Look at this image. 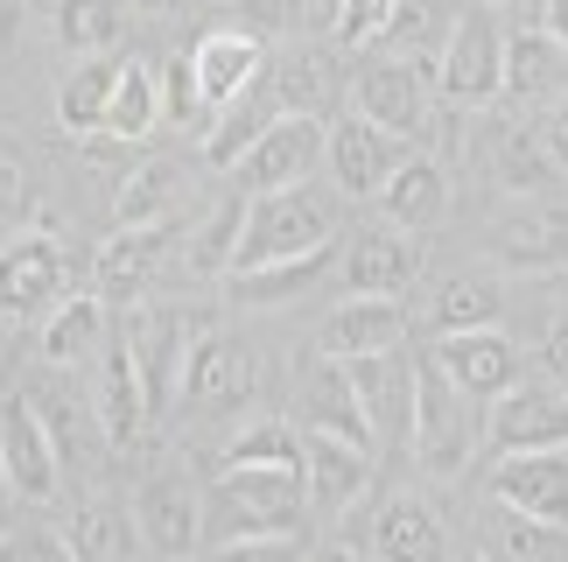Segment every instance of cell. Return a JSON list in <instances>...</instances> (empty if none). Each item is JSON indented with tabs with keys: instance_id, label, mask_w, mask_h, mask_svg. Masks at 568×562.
I'll list each match as a JSON object with an SVG mask.
<instances>
[{
	"instance_id": "6da1fadb",
	"label": "cell",
	"mask_w": 568,
	"mask_h": 562,
	"mask_svg": "<svg viewBox=\"0 0 568 562\" xmlns=\"http://www.w3.org/2000/svg\"><path fill=\"white\" fill-rule=\"evenodd\" d=\"M477 408L485 401L464 394V387L435 365V352L422 344V352H414V436H407L422 479L456 485L477 458H485V415H477Z\"/></svg>"
},
{
	"instance_id": "7a4b0ae2",
	"label": "cell",
	"mask_w": 568,
	"mask_h": 562,
	"mask_svg": "<svg viewBox=\"0 0 568 562\" xmlns=\"http://www.w3.org/2000/svg\"><path fill=\"white\" fill-rule=\"evenodd\" d=\"M310 492L302 471L274 464H217V479L204 485V528L217 542H246V534H302Z\"/></svg>"
},
{
	"instance_id": "3957f363",
	"label": "cell",
	"mask_w": 568,
	"mask_h": 562,
	"mask_svg": "<svg viewBox=\"0 0 568 562\" xmlns=\"http://www.w3.org/2000/svg\"><path fill=\"white\" fill-rule=\"evenodd\" d=\"M323 247H337V198L323 183H295V190L246 198V225H239L232 268L302 261V253H323Z\"/></svg>"
},
{
	"instance_id": "277c9868",
	"label": "cell",
	"mask_w": 568,
	"mask_h": 562,
	"mask_svg": "<svg viewBox=\"0 0 568 562\" xmlns=\"http://www.w3.org/2000/svg\"><path fill=\"white\" fill-rule=\"evenodd\" d=\"M204 331H211V317L183 310V302H134V310H120V344H126V359H134V373L148 387L155 422L183 401V365H190V344Z\"/></svg>"
},
{
	"instance_id": "5b68a950",
	"label": "cell",
	"mask_w": 568,
	"mask_h": 562,
	"mask_svg": "<svg viewBox=\"0 0 568 562\" xmlns=\"http://www.w3.org/2000/svg\"><path fill=\"white\" fill-rule=\"evenodd\" d=\"M435 92H443V84H435V57H379L352 78V106L365 120H379L386 134H400L407 148L428 141Z\"/></svg>"
},
{
	"instance_id": "8992f818",
	"label": "cell",
	"mask_w": 568,
	"mask_h": 562,
	"mask_svg": "<svg viewBox=\"0 0 568 562\" xmlns=\"http://www.w3.org/2000/svg\"><path fill=\"white\" fill-rule=\"evenodd\" d=\"M485 253L506 274H568V198H513L485 219Z\"/></svg>"
},
{
	"instance_id": "52a82bcc",
	"label": "cell",
	"mask_w": 568,
	"mask_h": 562,
	"mask_svg": "<svg viewBox=\"0 0 568 562\" xmlns=\"http://www.w3.org/2000/svg\"><path fill=\"white\" fill-rule=\"evenodd\" d=\"M435 84L456 106H498V92H506V29L491 21L485 0L449 21L443 50H435Z\"/></svg>"
},
{
	"instance_id": "ba28073f",
	"label": "cell",
	"mask_w": 568,
	"mask_h": 562,
	"mask_svg": "<svg viewBox=\"0 0 568 562\" xmlns=\"http://www.w3.org/2000/svg\"><path fill=\"white\" fill-rule=\"evenodd\" d=\"M71 295V261L50 225L0 240V323H42Z\"/></svg>"
},
{
	"instance_id": "9c48e42d",
	"label": "cell",
	"mask_w": 568,
	"mask_h": 562,
	"mask_svg": "<svg viewBox=\"0 0 568 562\" xmlns=\"http://www.w3.org/2000/svg\"><path fill=\"white\" fill-rule=\"evenodd\" d=\"M323 155H331V120L281 113L267 134H260L246 155H239L232 183L246 190V198H267V190H295V183H316Z\"/></svg>"
},
{
	"instance_id": "30bf717a",
	"label": "cell",
	"mask_w": 568,
	"mask_h": 562,
	"mask_svg": "<svg viewBox=\"0 0 568 562\" xmlns=\"http://www.w3.org/2000/svg\"><path fill=\"white\" fill-rule=\"evenodd\" d=\"M373 485H379V450L373 443L310 429V450H302V492H310L316 521H344L352 506L373 500Z\"/></svg>"
},
{
	"instance_id": "8fae6325",
	"label": "cell",
	"mask_w": 568,
	"mask_h": 562,
	"mask_svg": "<svg viewBox=\"0 0 568 562\" xmlns=\"http://www.w3.org/2000/svg\"><path fill=\"white\" fill-rule=\"evenodd\" d=\"M176 247H183V225H120L92 261V295L105 310H134V302L155 295V281Z\"/></svg>"
},
{
	"instance_id": "7c38bea8",
	"label": "cell",
	"mask_w": 568,
	"mask_h": 562,
	"mask_svg": "<svg viewBox=\"0 0 568 562\" xmlns=\"http://www.w3.org/2000/svg\"><path fill=\"white\" fill-rule=\"evenodd\" d=\"M555 443H568V394L555 380H519L498 401H485V458L555 450Z\"/></svg>"
},
{
	"instance_id": "4fadbf2b",
	"label": "cell",
	"mask_w": 568,
	"mask_h": 562,
	"mask_svg": "<svg viewBox=\"0 0 568 562\" xmlns=\"http://www.w3.org/2000/svg\"><path fill=\"white\" fill-rule=\"evenodd\" d=\"M414 155V148L400 134H386L379 120H365V113H337L331 120V155H323V169H331V183H337V198H352V204H373L386 177Z\"/></svg>"
},
{
	"instance_id": "5bb4252c",
	"label": "cell",
	"mask_w": 568,
	"mask_h": 562,
	"mask_svg": "<svg viewBox=\"0 0 568 562\" xmlns=\"http://www.w3.org/2000/svg\"><path fill=\"white\" fill-rule=\"evenodd\" d=\"M267 36H253L246 21L239 29H204L190 42V71H196V92H204V106H211V120L225 113L232 99H246L260 78H267Z\"/></svg>"
},
{
	"instance_id": "9a60e30c",
	"label": "cell",
	"mask_w": 568,
	"mask_h": 562,
	"mask_svg": "<svg viewBox=\"0 0 568 562\" xmlns=\"http://www.w3.org/2000/svg\"><path fill=\"white\" fill-rule=\"evenodd\" d=\"M0 458H8V479H14L21 500L50 506L57 492H63V458H57V436H50V422H42V408H36L29 394L0 401Z\"/></svg>"
},
{
	"instance_id": "2e32d148",
	"label": "cell",
	"mask_w": 568,
	"mask_h": 562,
	"mask_svg": "<svg viewBox=\"0 0 568 562\" xmlns=\"http://www.w3.org/2000/svg\"><path fill=\"white\" fill-rule=\"evenodd\" d=\"M246 401H253V359H246V344H239V338H225L211 323V331L190 344L183 408H190V415H204V422H217V415H232V408H246Z\"/></svg>"
},
{
	"instance_id": "e0dca14e",
	"label": "cell",
	"mask_w": 568,
	"mask_h": 562,
	"mask_svg": "<svg viewBox=\"0 0 568 562\" xmlns=\"http://www.w3.org/2000/svg\"><path fill=\"white\" fill-rule=\"evenodd\" d=\"M352 365V387H358V408L373 422V443L379 458L386 450H407L414 436V352H379V359H344Z\"/></svg>"
},
{
	"instance_id": "ac0fdd59",
	"label": "cell",
	"mask_w": 568,
	"mask_h": 562,
	"mask_svg": "<svg viewBox=\"0 0 568 562\" xmlns=\"http://www.w3.org/2000/svg\"><path fill=\"white\" fill-rule=\"evenodd\" d=\"M407 344V302L400 295H344L331 317L316 323L323 359H379Z\"/></svg>"
},
{
	"instance_id": "d6986e66",
	"label": "cell",
	"mask_w": 568,
	"mask_h": 562,
	"mask_svg": "<svg viewBox=\"0 0 568 562\" xmlns=\"http://www.w3.org/2000/svg\"><path fill=\"white\" fill-rule=\"evenodd\" d=\"M485 485H491L498 506H519V513H534V521L568 528V443L491 458V479Z\"/></svg>"
},
{
	"instance_id": "ffe728a7",
	"label": "cell",
	"mask_w": 568,
	"mask_h": 562,
	"mask_svg": "<svg viewBox=\"0 0 568 562\" xmlns=\"http://www.w3.org/2000/svg\"><path fill=\"white\" fill-rule=\"evenodd\" d=\"M134 521H141V542L183 562L196 542H204V492H196L183 471H155V479H141L134 492Z\"/></svg>"
},
{
	"instance_id": "44dd1931",
	"label": "cell",
	"mask_w": 568,
	"mask_h": 562,
	"mask_svg": "<svg viewBox=\"0 0 568 562\" xmlns=\"http://www.w3.org/2000/svg\"><path fill=\"white\" fill-rule=\"evenodd\" d=\"M428 352L477 401H498L506 387H519V344L498 331V323H491V331H449V338H435Z\"/></svg>"
},
{
	"instance_id": "7402d4cb",
	"label": "cell",
	"mask_w": 568,
	"mask_h": 562,
	"mask_svg": "<svg viewBox=\"0 0 568 562\" xmlns=\"http://www.w3.org/2000/svg\"><path fill=\"white\" fill-rule=\"evenodd\" d=\"M105 302L84 289V295H63L50 317L36 323V359L50 373H78V365H99L105 359Z\"/></svg>"
},
{
	"instance_id": "603a6c76",
	"label": "cell",
	"mask_w": 568,
	"mask_h": 562,
	"mask_svg": "<svg viewBox=\"0 0 568 562\" xmlns=\"http://www.w3.org/2000/svg\"><path fill=\"white\" fill-rule=\"evenodd\" d=\"M373 555L379 562H449V528L422 492H386L373 513Z\"/></svg>"
},
{
	"instance_id": "cb8c5ba5",
	"label": "cell",
	"mask_w": 568,
	"mask_h": 562,
	"mask_svg": "<svg viewBox=\"0 0 568 562\" xmlns=\"http://www.w3.org/2000/svg\"><path fill=\"white\" fill-rule=\"evenodd\" d=\"M414 274H422V253H414V232L400 225H365L344 247V289L352 295H407Z\"/></svg>"
},
{
	"instance_id": "d4e9b609",
	"label": "cell",
	"mask_w": 568,
	"mask_h": 562,
	"mask_svg": "<svg viewBox=\"0 0 568 562\" xmlns=\"http://www.w3.org/2000/svg\"><path fill=\"white\" fill-rule=\"evenodd\" d=\"M92 415L105 429V450H134L141 429L155 422V408H148V387L134 373V359H126V344L113 338L99 359V380H92Z\"/></svg>"
},
{
	"instance_id": "484cf974",
	"label": "cell",
	"mask_w": 568,
	"mask_h": 562,
	"mask_svg": "<svg viewBox=\"0 0 568 562\" xmlns=\"http://www.w3.org/2000/svg\"><path fill=\"white\" fill-rule=\"evenodd\" d=\"M477 162H485L491 190H506V198H540V190H555V155L540 148V134H527V127L498 120L485 127V141H477Z\"/></svg>"
},
{
	"instance_id": "4316f807",
	"label": "cell",
	"mask_w": 568,
	"mask_h": 562,
	"mask_svg": "<svg viewBox=\"0 0 568 562\" xmlns=\"http://www.w3.org/2000/svg\"><path fill=\"white\" fill-rule=\"evenodd\" d=\"M302 429H331V436L373 443V422H365V408H358V387H352V365H344V359L316 352L310 365H302Z\"/></svg>"
},
{
	"instance_id": "83f0119b",
	"label": "cell",
	"mask_w": 568,
	"mask_h": 562,
	"mask_svg": "<svg viewBox=\"0 0 568 562\" xmlns=\"http://www.w3.org/2000/svg\"><path fill=\"white\" fill-rule=\"evenodd\" d=\"M63 542H71L78 562H134L141 549V521L134 506H120L113 492H84L71 506V528H63Z\"/></svg>"
},
{
	"instance_id": "f1b7e54d",
	"label": "cell",
	"mask_w": 568,
	"mask_h": 562,
	"mask_svg": "<svg viewBox=\"0 0 568 562\" xmlns=\"http://www.w3.org/2000/svg\"><path fill=\"white\" fill-rule=\"evenodd\" d=\"M183 211H190V177H183V162H169V155L126 169V183L113 198L120 225H183Z\"/></svg>"
},
{
	"instance_id": "f546056e",
	"label": "cell",
	"mask_w": 568,
	"mask_h": 562,
	"mask_svg": "<svg viewBox=\"0 0 568 562\" xmlns=\"http://www.w3.org/2000/svg\"><path fill=\"white\" fill-rule=\"evenodd\" d=\"M337 268V247L323 253H302V261H267V268H232L225 274V302H239V310H281V302L310 295L323 274Z\"/></svg>"
},
{
	"instance_id": "4dcf8cb0",
	"label": "cell",
	"mask_w": 568,
	"mask_h": 562,
	"mask_svg": "<svg viewBox=\"0 0 568 562\" xmlns=\"http://www.w3.org/2000/svg\"><path fill=\"white\" fill-rule=\"evenodd\" d=\"M373 204H379V219H386V225L428 232V225L449 211V177H443V162H435V155H407V162L386 177V190H379Z\"/></svg>"
},
{
	"instance_id": "1f68e13d",
	"label": "cell",
	"mask_w": 568,
	"mask_h": 562,
	"mask_svg": "<svg viewBox=\"0 0 568 562\" xmlns=\"http://www.w3.org/2000/svg\"><path fill=\"white\" fill-rule=\"evenodd\" d=\"M491 323H506V289H498L491 274H443L428 295V331L449 338V331H491Z\"/></svg>"
},
{
	"instance_id": "d6a6232c",
	"label": "cell",
	"mask_w": 568,
	"mask_h": 562,
	"mask_svg": "<svg viewBox=\"0 0 568 562\" xmlns=\"http://www.w3.org/2000/svg\"><path fill=\"white\" fill-rule=\"evenodd\" d=\"M274 120H281V99H274V84L260 78L246 99H232L225 113L204 127V141H196V148H204V162H211V169H239V155H246V148L267 134Z\"/></svg>"
},
{
	"instance_id": "836d02e7",
	"label": "cell",
	"mask_w": 568,
	"mask_h": 562,
	"mask_svg": "<svg viewBox=\"0 0 568 562\" xmlns=\"http://www.w3.org/2000/svg\"><path fill=\"white\" fill-rule=\"evenodd\" d=\"M561 42L555 36H540V29H519L506 36V106H548L561 92Z\"/></svg>"
},
{
	"instance_id": "e575fe53",
	"label": "cell",
	"mask_w": 568,
	"mask_h": 562,
	"mask_svg": "<svg viewBox=\"0 0 568 562\" xmlns=\"http://www.w3.org/2000/svg\"><path fill=\"white\" fill-rule=\"evenodd\" d=\"M485 562H568V528L534 521V513L491 500V513H485Z\"/></svg>"
},
{
	"instance_id": "d590c367",
	"label": "cell",
	"mask_w": 568,
	"mask_h": 562,
	"mask_svg": "<svg viewBox=\"0 0 568 562\" xmlns=\"http://www.w3.org/2000/svg\"><path fill=\"white\" fill-rule=\"evenodd\" d=\"M162 127V84H155V63H134L126 57L120 63V84H113V106H105V127L99 134H113V141H148Z\"/></svg>"
},
{
	"instance_id": "8d00e7d4",
	"label": "cell",
	"mask_w": 568,
	"mask_h": 562,
	"mask_svg": "<svg viewBox=\"0 0 568 562\" xmlns=\"http://www.w3.org/2000/svg\"><path fill=\"white\" fill-rule=\"evenodd\" d=\"M120 63H126V57H84L78 71L57 84V120L71 127V134H99V127H105V106H113Z\"/></svg>"
},
{
	"instance_id": "74e56055",
	"label": "cell",
	"mask_w": 568,
	"mask_h": 562,
	"mask_svg": "<svg viewBox=\"0 0 568 562\" xmlns=\"http://www.w3.org/2000/svg\"><path fill=\"white\" fill-rule=\"evenodd\" d=\"M267 84H274L281 113H310V120H323V113H331V99H337L331 57H316V50H302V57H281V63H267Z\"/></svg>"
},
{
	"instance_id": "f35d334b",
	"label": "cell",
	"mask_w": 568,
	"mask_h": 562,
	"mask_svg": "<svg viewBox=\"0 0 568 562\" xmlns=\"http://www.w3.org/2000/svg\"><path fill=\"white\" fill-rule=\"evenodd\" d=\"M302 450H310V429H295L288 415H260L246 429H232L225 464H274V471H302Z\"/></svg>"
},
{
	"instance_id": "ab89813d",
	"label": "cell",
	"mask_w": 568,
	"mask_h": 562,
	"mask_svg": "<svg viewBox=\"0 0 568 562\" xmlns=\"http://www.w3.org/2000/svg\"><path fill=\"white\" fill-rule=\"evenodd\" d=\"M126 36V0H57V42L78 57H105Z\"/></svg>"
},
{
	"instance_id": "60d3db41",
	"label": "cell",
	"mask_w": 568,
	"mask_h": 562,
	"mask_svg": "<svg viewBox=\"0 0 568 562\" xmlns=\"http://www.w3.org/2000/svg\"><path fill=\"white\" fill-rule=\"evenodd\" d=\"M239 225H246V190H232V198L217 204L204 225H190L183 268H196V274H232V253H239Z\"/></svg>"
},
{
	"instance_id": "b9f144b4",
	"label": "cell",
	"mask_w": 568,
	"mask_h": 562,
	"mask_svg": "<svg viewBox=\"0 0 568 562\" xmlns=\"http://www.w3.org/2000/svg\"><path fill=\"white\" fill-rule=\"evenodd\" d=\"M155 84H162V127H196L204 134L211 127V106H204V92H196V71H190V50H176L155 71Z\"/></svg>"
},
{
	"instance_id": "7bdbcfd3",
	"label": "cell",
	"mask_w": 568,
	"mask_h": 562,
	"mask_svg": "<svg viewBox=\"0 0 568 562\" xmlns=\"http://www.w3.org/2000/svg\"><path fill=\"white\" fill-rule=\"evenodd\" d=\"M393 14H400V0H344V14H337V50H386V36H393Z\"/></svg>"
},
{
	"instance_id": "ee69618b",
	"label": "cell",
	"mask_w": 568,
	"mask_h": 562,
	"mask_svg": "<svg viewBox=\"0 0 568 562\" xmlns=\"http://www.w3.org/2000/svg\"><path fill=\"white\" fill-rule=\"evenodd\" d=\"M449 21L456 14L443 8V0H400L386 42H407V57H435V50H443V36H449Z\"/></svg>"
},
{
	"instance_id": "f6af8a7d",
	"label": "cell",
	"mask_w": 568,
	"mask_h": 562,
	"mask_svg": "<svg viewBox=\"0 0 568 562\" xmlns=\"http://www.w3.org/2000/svg\"><path fill=\"white\" fill-rule=\"evenodd\" d=\"M211 562H310L302 534H246V542H217Z\"/></svg>"
},
{
	"instance_id": "bcb514c9",
	"label": "cell",
	"mask_w": 568,
	"mask_h": 562,
	"mask_svg": "<svg viewBox=\"0 0 568 562\" xmlns=\"http://www.w3.org/2000/svg\"><path fill=\"white\" fill-rule=\"evenodd\" d=\"M0 562H78V555L50 528H21V534H0Z\"/></svg>"
},
{
	"instance_id": "7dc6e473",
	"label": "cell",
	"mask_w": 568,
	"mask_h": 562,
	"mask_svg": "<svg viewBox=\"0 0 568 562\" xmlns=\"http://www.w3.org/2000/svg\"><path fill=\"white\" fill-rule=\"evenodd\" d=\"M21 211H29V169H21V155L0 141V225L21 219Z\"/></svg>"
},
{
	"instance_id": "c3c4849f",
	"label": "cell",
	"mask_w": 568,
	"mask_h": 562,
	"mask_svg": "<svg viewBox=\"0 0 568 562\" xmlns=\"http://www.w3.org/2000/svg\"><path fill=\"white\" fill-rule=\"evenodd\" d=\"M540 365H548V380L568 394V310H555L540 323Z\"/></svg>"
},
{
	"instance_id": "681fc988",
	"label": "cell",
	"mask_w": 568,
	"mask_h": 562,
	"mask_svg": "<svg viewBox=\"0 0 568 562\" xmlns=\"http://www.w3.org/2000/svg\"><path fill=\"white\" fill-rule=\"evenodd\" d=\"M540 148H548L555 169L568 177V78H561V92L548 99V113H540Z\"/></svg>"
},
{
	"instance_id": "f907efd6",
	"label": "cell",
	"mask_w": 568,
	"mask_h": 562,
	"mask_svg": "<svg viewBox=\"0 0 568 562\" xmlns=\"http://www.w3.org/2000/svg\"><path fill=\"white\" fill-rule=\"evenodd\" d=\"M534 14H540V21H534V29H540V36H555V42H561V50H568V0H540V8H534Z\"/></svg>"
},
{
	"instance_id": "816d5d0a",
	"label": "cell",
	"mask_w": 568,
	"mask_h": 562,
	"mask_svg": "<svg viewBox=\"0 0 568 562\" xmlns=\"http://www.w3.org/2000/svg\"><path fill=\"white\" fill-rule=\"evenodd\" d=\"M310 562H365V555H358V542L331 534V542H316V549H310Z\"/></svg>"
},
{
	"instance_id": "f5cc1de1",
	"label": "cell",
	"mask_w": 568,
	"mask_h": 562,
	"mask_svg": "<svg viewBox=\"0 0 568 562\" xmlns=\"http://www.w3.org/2000/svg\"><path fill=\"white\" fill-rule=\"evenodd\" d=\"M14 29H21V0H0V50L14 42Z\"/></svg>"
},
{
	"instance_id": "db71d44e",
	"label": "cell",
	"mask_w": 568,
	"mask_h": 562,
	"mask_svg": "<svg viewBox=\"0 0 568 562\" xmlns=\"http://www.w3.org/2000/svg\"><path fill=\"white\" fill-rule=\"evenodd\" d=\"M337 14H344V0H310V21H316V29H337Z\"/></svg>"
},
{
	"instance_id": "11a10c76",
	"label": "cell",
	"mask_w": 568,
	"mask_h": 562,
	"mask_svg": "<svg viewBox=\"0 0 568 562\" xmlns=\"http://www.w3.org/2000/svg\"><path fill=\"white\" fill-rule=\"evenodd\" d=\"M14 500H21V492H14V479H8V458H0V521L14 513Z\"/></svg>"
},
{
	"instance_id": "9f6ffc18",
	"label": "cell",
	"mask_w": 568,
	"mask_h": 562,
	"mask_svg": "<svg viewBox=\"0 0 568 562\" xmlns=\"http://www.w3.org/2000/svg\"><path fill=\"white\" fill-rule=\"evenodd\" d=\"M126 8H141V14H176L183 0H126Z\"/></svg>"
},
{
	"instance_id": "6f0895ef",
	"label": "cell",
	"mask_w": 568,
	"mask_h": 562,
	"mask_svg": "<svg viewBox=\"0 0 568 562\" xmlns=\"http://www.w3.org/2000/svg\"><path fill=\"white\" fill-rule=\"evenodd\" d=\"M485 8H540V0H485Z\"/></svg>"
},
{
	"instance_id": "680465c9",
	"label": "cell",
	"mask_w": 568,
	"mask_h": 562,
	"mask_svg": "<svg viewBox=\"0 0 568 562\" xmlns=\"http://www.w3.org/2000/svg\"><path fill=\"white\" fill-rule=\"evenodd\" d=\"M211 8H239V0H211Z\"/></svg>"
},
{
	"instance_id": "91938a15",
	"label": "cell",
	"mask_w": 568,
	"mask_h": 562,
	"mask_svg": "<svg viewBox=\"0 0 568 562\" xmlns=\"http://www.w3.org/2000/svg\"><path fill=\"white\" fill-rule=\"evenodd\" d=\"M0 534H8V521H0Z\"/></svg>"
}]
</instances>
